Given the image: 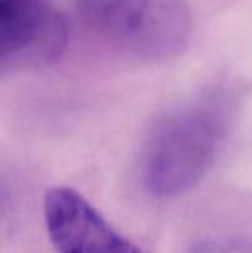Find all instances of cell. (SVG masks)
Returning a JSON list of instances; mask_svg holds the SVG:
<instances>
[{"label":"cell","mask_w":252,"mask_h":253,"mask_svg":"<svg viewBox=\"0 0 252 253\" xmlns=\"http://www.w3.org/2000/svg\"><path fill=\"white\" fill-rule=\"evenodd\" d=\"M235 95L211 86L159 117L138 153V179L149 195L171 198L207 174L232 124Z\"/></svg>","instance_id":"6da1fadb"},{"label":"cell","mask_w":252,"mask_h":253,"mask_svg":"<svg viewBox=\"0 0 252 253\" xmlns=\"http://www.w3.org/2000/svg\"><path fill=\"white\" fill-rule=\"evenodd\" d=\"M76 9L95 37L140 62H169L190 42L187 0H76Z\"/></svg>","instance_id":"7a4b0ae2"},{"label":"cell","mask_w":252,"mask_h":253,"mask_svg":"<svg viewBox=\"0 0 252 253\" xmlns=\"http://www.w3.org/2000/svg\"><path fill=\"white\" fill-rule=\"evenodd\" d=\"M67 24L52 0H0V69L33 71L54 64Z\"/></svg>","instance_id":"3957f363"},{"label":"cell","mask_w":252,"mask_h":253,"mask_svg":"<svg viewBox=\"0 0 252 253\" xmlns=\"http://www.w3.org/2000/svg\"><path fill=\"white\" fill-rule=\"evenodd\" d=\"M190 253H252V243L239 238H207L199 241Z\"/></svg>","instance_id":"5b68a950"},{"label":"cell","mask_w":252,"mask_h":253,"mask_svg":"<svg viewBox=\"0 0 252 253\" xmlns=\"http://www.w3.org/2000/svg\"><path fill=\"white\" fill-rule=\"evenodd\" d=\"M44 220L57 253H145L114 229L74 188L52 186L47 190Z\"/></svg>","instance_id":"277c9868"}]
</instances>
